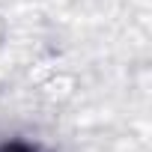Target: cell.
<instances>
[{
	"label": "cell",
	"instance_id": "6da1fadb",
	"mask_svg": "<svg viewBox=\"0 0 152 152\" xmlns=\"http://www.w3.org/2000/svg\"><path fill=\"white\" fill-rule=\"evenodd\" d=\"M0 152H30V149H24V146H6V149H0Z\"/></svg>",
	"mask_w": 152,
	"mask_h": 152
}]
</instances>
